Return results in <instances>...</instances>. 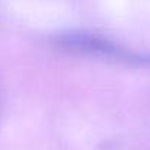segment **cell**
I'll use <instances>...</instances> for the list:
<instances>
[{
    "label": "cell",
    "instance_id": "6da1fadb",
    "mask_svg": "<svg viewBox=\"0 0 150 150\" xmlns=\"http://www.w3.org/2000/svg\"><path fill=\"white\" fill-rule=\"evenodd\" d=\"M54 46L66 53L77 56L99 59L125 66L150 68V53L132 50L96 33L68 31L59 34L54 38Z\"/></svg>",
    "mask_w": 150,
    "mask_h": 150
}]
</instances>
